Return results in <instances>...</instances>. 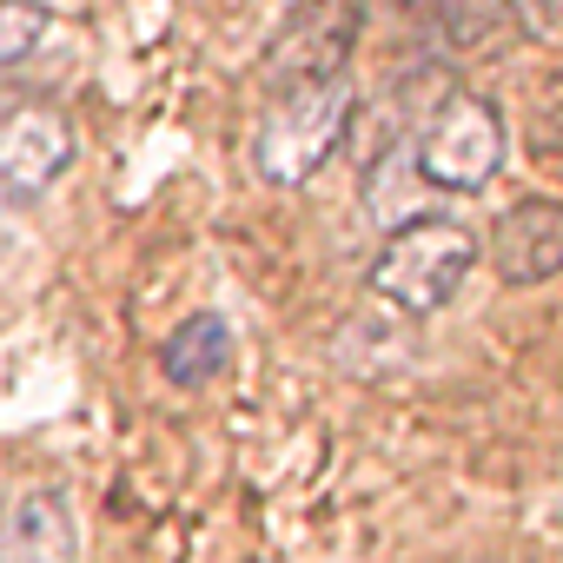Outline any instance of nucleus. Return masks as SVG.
<instances>
[{"label":"nucleus","instance_id":"nucleus-9","mask_svg":"<svg viewBox=\"0 0 563 563\" xmlns=\"http://www.w3.org/2000/svg\"><path fill=\"white\" fill-rule=\"evenodd\" d=\"M418 192H431V186L418 179L411 140H405V146H385V153L365 166V206H372L385 225H405V219H418V212H424V206H418Z\"/></svg>","mask_w":563,"mask_h":563},{"label":"nucleus","instance_id":"nucleus-2","mask_svg":"<svg viewBox=\"0 0 563 563\" xmlns=\"http://www.w3.org/2000/svg\"><path fill=\"white\" fill-rule=\"evenodd\" d=\"M471 265H477L471 225L418 212V219H405V225L385 232V245L372 258V292L391 312H405V319H431V312H444L457 299V286L471 278Z\"/></svg>","mask_w":563,"mask_h":563},{"label":"nucleus","instance_id":"nucleus-11","mask_svg":"<svg viewBox=\"0 0 563 563\" xmlns=\"http://www.w3.org/2000/svg\"><path fill=\"white\" fill-rule=\"evenodd\" d=\"M54 34V14L34 0H0V74H14L41 54V41Z\"/></svg>","mask_w":563,"mask_h":563},{"label":"nucleus","instance_id":"nucleus-5","mask_svg":"<svg viewBox=\"0 0 563 563\" xmlns=\"http://www.w3.org/2000/svg\"><path fill=\"white\" fill-rule=\"evenodd\" d=\"M365 27V0H292V21L278 27L265 67L272 80H312V74H345V54Z\"/></svg>","mask_w":563,"mask_h":563},{"label":"nucleus","instance_id":"nucleus-7","mask_svg":"<svg viewBox=\"0 0 563 563\" xmlns=\"http://www.w3.org/2000/svg\"><path fill=\"white\" fill-rule=\"evenodd\" d=\"M0 563H80L74 504L60 490H21L0 510Z\"/></svg>","mask_w":563,"mask_h":563},{"label":"nucleus","instance_id":"nucleus-3","mask_svg":"<svg viewBox=\"0 0 563 563\" xmlns=\"http://www.w3.org/2000/svg\"><path fill=\"white\" fill-rule=\"evenodd\" d=\"M504 113L484 93H444L411 133V159L431 192H484L504 173Z\"/></svg>","mask_w":563,"mask_h":563},{"label":"nucleus","instance_id":"nucleus-6","mask_svg":"<svg viewBox=\"0 0 563 563\" xmlns=\"http://www.w3.org/2000/svg\"><path fill=\"white\" fill-rule=\"evenodd\" d=\"M490 265L504 286H550L563 272V206L556 199H517L490 225Z\"/></svg>","mask_w":563,"mask_h":563},{"label":"nucleus","instance_id":"nucleus-13","mask_svg":"<svg viewBox=\"0 0 563 563\" xmlns=\"http://www.w3.org/2000/svg\"><path fill=\"white\" fill-rule=\"evenodd\" d=\"M8 206H14V199L0 192V252H8V239H14V219H8Z\"/></svg>","mask_w":563,"mask_h":563},{"label":"nucleus","instance_id":"nucleus-8","mask_svg":"<svg viewBox=\"0 0 563 563\" xmlns=\"http://www.w3.org/2000/svg\"><path fill=\"white\" fill-rule=\"evenodd\" d=\"M159 365L173 385H212L225 365H232V325L219 312H192L166 345H159Z\"/></svg>","mask_w":563,"mask_h":563},{"label":"nucleus","instance_id":"nucleus-12","mask_svg":"<svg viewBox=\"0 0 563 563\" xmlns=\"http://www.w3.org/2000/svg\"><path fill=\"white\" fill-rule=\"evenodd\" d=\"M504 14L537 41H563V0H504Z\"/></svg>","mask_w":563,"mask_h":563},{"label":"nucleus","instance_id":"nucleus-1","mask_svg":"<svg viewBox=\"0 0 563 563\" xmlns=\"http://www.w3.org/2000/svg\"><path fill=\"white\" fill-rule=\"evenodd\" d=\"M358 113V87L352 74H312V80H286L278 100L265 107L258 133H252V166L272 186H306L352 133Z\"/></svg>","mask_w":563,"mask_h":563},{"label":"nucleus","instance_id":"nucleus-4","mask_svg":"<svg viewBox=\"0 0 563 563\" xmlns=\"http://www.w3.org/2000/svg\"><path fill=\"white\" fill-rule=\"evenodd\" d=\"M74 166V120L41 93H0V192L41 199Z\"/></svg>","mask_w":563,"mask_h":563},{"label":"nucleus","instance_id":"nucleus-10","mask_svg":"<svg viewBox=\"0 0 563 563\" xmlns=\"http://www.w3.org/2000/svg\"><path fill=\"white\" fill-rule=\"evenodd\" d=\"M523 146L543 159L563 153V67H550L523 87Z\"/></svg>","mask_w":563,"mask_h":563}]
</instances>
